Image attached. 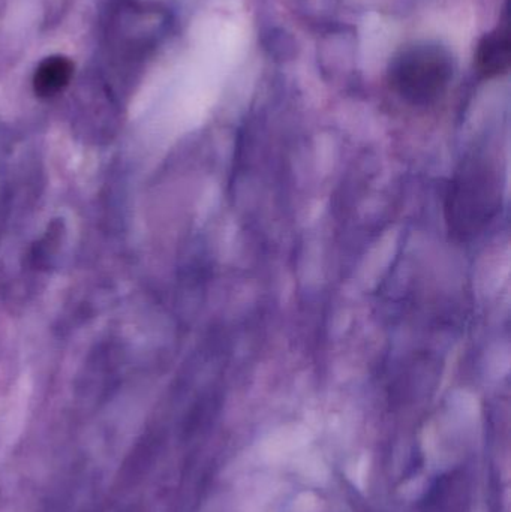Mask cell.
Masks as SVG:
<instances>
[{
  "label": "cell",
  "mask_w": 511,
  "mask_h": 512,
  "mask_svg": "<svg viewBox=\"0 0 511 512\" xmlns=\"http://www.w3.org/2000/svg\"><path fill=\"white\" fill-rule=\"evenodd\" d=\"M455 74L452 53L431 41H414L390 59L387 83L398 98L414 107L437 102Z\"/></svg>",
  "instance_id": "obj_1"
},
{
  "label": "cell",
  "mask_w": 511,
  "mask_h": 512,
  "mask_svg": "<svg viewBox=\"0 0 511 512\" xmlns=\"http://www.w3.org/2000/svg\"><path fill=\"white\" fill-rule=\"evenodd\" d=\"M498 201V180L491 167L482 161L462 165L446 195L450 230L462 239L479 233L497 213Z\"/></svg>",
  "instance_id": "obj_2"
},
{
  "label": "cell",
  "mask_w": 511,
  "mask_h": 512,
  "mask_svg": "<svg viewBox=\"0 0 511 512\" xmlns=\"http://www.w3.org/2000/svg\"><path fill=\"white\" fill-rule=\"evenodd\" d=\"M511 39L509 8L504 9L500 23L480 39L476 51V69L480 77L494 80L510 68Z\"/></svg>",
  "instance_id": "obj_3"
},
{
  "label": "cell",
  "mask_w": 511,
  "mask_h": 512,
  "mask_svg": "<svg viewBox=\"0 0 511 512\" xmlns=\"http://www.w3.org/2000/svg\"><path fill=\"white\" fill-rule=\"evenodd\" d=\"M74 63L65 56L45 57L33 74V92L38 98L48 99L59 95L71 83Z\"/></svg>",
  "instance_id": "obj_4"
}]
</instances>
